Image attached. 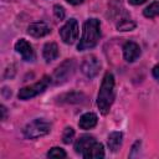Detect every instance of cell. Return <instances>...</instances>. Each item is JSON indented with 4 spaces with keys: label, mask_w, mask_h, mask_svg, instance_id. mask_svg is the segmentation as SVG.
<instances>
[{
    "label": "cell",
    "mask_w": 159,
    "mask_h": 159,
    "mask_svg": "<svg viewBox=\"0 0 159 159\" xmlns=\"http://www.w3.org/2000/svg\"><path fill=\"white\" fill-rule=\"evenodd\" d=\"M114 101V77L112 73H106L97 96V106L102 114H107Z\"/></svg>",
    "instance_id": "6da1fadb"
},
{
    "label": "cell",
    "mask_w": 159,
    "mask_h": 159,
    "mask_svg": "<svg viewBox=\"0 0 159 159\" xmlns=\"http://www.w3.org/2000/svg\"><path fill=\"white\" fill-rule=\"evenodd\" d=\"M101 37V25L97 19H88L83 25L82 37L77 46L78 51H84L94 47Z\"/></svg>",
    "instance_id": "7a4b0ae2"
},
{
    "label": "cell",
    "mask_w": 159,
    "mask_h": 159,
    "mask_svg": "<svg viewBox=\"0 0 159 159\" xmlns=\"http://www.w3.org/2000/svg\"><path fill=\"white\" fill-rule=\"evenodd\" d=\"M51 130V124L45 119H34L30 123H27L24 128V134L29 139H35L46 135Z\"/></svg>",
    "instance_id": "3957f363"
},
{
    "label": "cell",
    "mask_w": 159,
    "mask_h": 159,
    "mask_svg": "<svg viewBox=\"0 0 159 159\" xmlns=\"http://www.w3.org/2000/svg\"><path fill=\"white\" fill-rule=\"evenodd\" d=\"M51 80H52V78H50L48 76H45V77H42V80H40L39 82H36V83H34V84H31V86H27V87L21 88V89L19 91V94H17L19 98L22 99V101H26V99H30V98H32V97H35V96L42 93V92L47 88V86L50 84Z\"/></svg>",
    "instance_id": "277c9868"
},
{
    "label": "cell",
    "mask_w": 159,
    "mask_h": 159,
    "mask_svg": "<svg viewBox=\"0 0 159 159\" xmlns=\"http://www.w3.org/2000/svg\"><path fill=\"white\" fill-rule=\"evenodd\" d=\"M73 70H75V62L73 60H66L65 62H62L53 72V76H52V80L56 84H60V83H63L66 82L73 73Z\"/></svg>",
    "instance_id": "5b68a950"
},
{
    "label": "cell",
    "mask_w": 159,
    "mask_h": 159,
    "mask_svg": "<svg viewBox=\"0 0 159 159\" xmlns=\"http://www.w3.org/2000/svg\"><path fill=\"white\" fill-rule=\"evenodd\" d=\"M60 36L62 41L67 45H71L75 42V40L78 36V24L75 19H70L60 30Z\"/></svg>",
    "instance_id": "8992f818"
},
{
    "label": "cell",
    "mask_w": 159,
    "mask_h": 159,
    "mask_svg": "<svg viewBox=\"0 0 159 159\" xmlns=\"http://www.w3.org/2000/svg\"><path fill=\"white\" fill-rule=\"evenodd\" d=\"M99 70H101V62L98 61V58L96 56H88L82 63V72L88 78L96 77L98 75Z\"/></svg>",
    "instance_id": "52a82bcc"
},
{
    "label": "cell",
    "mask_w": 159,
    "mask_h": 159,
    "mask_svg": "<svg viewBox=\"0 0 159 159\" xmlns=\"http://www.w3.org/2000/svg\"><path fill=\"white\" fill-rule=\"evenodd\" d=\"M15 50L21 55L24 61H34L35 60V52L32 50V46L24 39H20L15 43Z\"/></svg>",
    "instance_id": "ba28073f"
},
{
    "label": "cell",
    "mask_w": 159,
    "mask_h": 159,
    "mask_svg": "<svg viewBox=\"0 0 159 159\" xmlns=\"http://www.w3.org/2000/svg\"><path fill=\"white\" fill-rule=\"evenodd\" d=\"M123 56L125 61L128 62H134L139 56H140V47L138 43L133 41H128L123 46Z\"/></svg>",
    "instance_id": "9c48e42d"
},
{
    "label": "cell",
    "mask_w": 159,
    "mask_h": 159,
    "mask_svg": "<svg viewBox=\"0 0 159 159\" xmlns=\"http://www.w3.org/2000/svg\"><path fill=\"white\" fill-rule=\"evenodd\" d=\"M94 143H96L94 137H92V135H89V134L81 135V137L77 139V142L75 143V150H76V153H78V154H84Z\"/></svg>",
    "instance_id": "30bf717a"
},
{
    "label": "cell",
    "mask_w": 159,
    "mask_h": 159,
    "mask_svg": "<svg viewBox=\"0 0 159 159\" xmlns=\"http://www.w3.org/2000/svg\"><path fill=\"white\" fill-rule=\"evenodd\" d=\"M27 32L34 37H43L51 32V29L45 22H34L27 27Z\"/></svg>",
    "instance_id": "8fae6325"
},
{
    "label": "cell",
    "mask_w": 159,
    "mask_h": 159,
    "mask_svg": "<svg viewBox=\"0 0 159 159\" xmlns=\"http://www.w3.org/2000/svg\"><path fill=\"white\" fill-rule=\"evenodd\" d=\"M82 157L84 159H98V158H103L104 157V149L103 145L98 142H96L84 154H82Z\"/></svg>",
    "instance_id": "7c38bea8"
},
{
    "label": "cell",
    "mask_w": 159,
    "mask_h": 159,
    "mask_svg": "<svg viewBox=\"0 0 159 159\" xmlns=\"http://www.w3.org/2000/svg\"><path fill=\"white\" fill-rule=\"evenodd\" d=\"M97 124V116L94 113H84L78 122V125L81 129H91Z\"/></svg>",
    "instance_id": "4fadbf2b"
},
{
    "label": "cell",
    "mask_w": 159,
    "mask_h": 159,
    "mask_svg": "<svg viewBox=\"0 0 159 159\" xmlns=\"http://www.w3.org/2000/svg\"><path fill=\"white\" fill-rule=\"evenodd\" d=\"M43 57L47 62L50 61H53L58 57V47L55 42H47L45 46H43Z\"/></svg>",
    "instance_id": "5bb4252c"
},
{
    "label": "cell",
    "mask_w": 159,
    "mask_h": 159,
    "mask_svg": "<svg viewBox=\"0 0 159 159\" xmlns=\"http://www.w3.org/2000/svg\"><path fill=\"white\" fill-rule=\"evenodd\" d=\"M122 138H123V135L120 132H112L108 135L107 143H108V147L112 152H117L119 149V147L122 145Z\"/></svg>",
    "instance_id": "9a60e30c"
},
{
    "label": "cell",
    "mask_w": 159,
    "mask_h": 159,
    "mask_svg": "<svg viewBox=\"0 0 159 159\" xmlns=\"http://www.w3.org/2000/svg\"><path fill=\"white\" fill-rule=\"evenodd\" d=\"M143 14L145 17H149V19H152L154 16H159V1H155V2L150 4L148 7H145Z\"/></svg>",
    "instance_id": "2e32d148"
},
{
    "label": "cell",
    "mask_w": 159,
    "mask_h": 159,
    "mask_svg": "<svg viewBox=\"0 0 159 159\" xmlns=\"http://www.w3.org/2000/svg\"><path fill=\"white\" fill-rule=\"evenodd\" d=\"M135 27V24L132 20H122L119 21V24L117 25V29L119 31H130Z\"/></svg>",
    "instance_id": "e0dca14e"
},
{
    "label": "cell",
    "mask_w": 159,
    "mask_h": 159,
    "mask_svg": "<svg viewBox=\"0 0 159 159\" xmlns=\"http://www.w3.org/2000/svg\"><path fill=\"white\" fill-rule=\"evenodd\" d=\"M48 158H66V152L62 148L55 147L52 149H50V152L47 153Z\"/></svg>",
    "instance_id": "ac0fdd59"
},
{
    "label": "cell",
    "mask_w": 159,
    "mask_h": 159,
    "mask_svg": "<svg viewBox=\"0 0 159 159\" xmlns=\"http://www.w3.org/2000/svg\"><path fill=\"white\" fill-rule=\"evenodd\" d=\"M73 137H75V130H73L71 127L65 128L63 134H62V140H63V143H65V144H70V143L72 142Z\"/></svg>",
    "instance_id": "d6986e66"
},
{
    "label": "cell",
    "mask_w": 159,
    "mask_h": 159,
    "mask_svg": "<svg viewBox=\"0 0 159 159\" xmlns=\"http://www.w3.org/2000/svg\"><path fill=\"white\" fill-rule=\"evenodd\" d=\"M53 14L58 20H62L65 17V9L60 5H55L53 6Z\"/></svg>",
    "instance_id": "ffe728a7"
},
{
    "label": "cell",
    "mask_w": 159,
    "mask_h": 159,
    "mask_svg": "<svg viewBox=\"0 0 159 159\" xmlns=\"http://www.w3.org/2000/svg\"><path fill=\"white\" fill-rule=\"evenodd\" d=\"M153 76H154V78L159 82V63L153 68Z\"/></svg>",
    "instance_id": "44dd1931"
},
{
    "label": "cell",
    "mask_w": 159,
    "mask_h": 159,
    "mask_svg": "<svg viewBox=\"0 0 159 159\" xmlns=\"http://www.w3.org/2000/svg\"><path fill=\"white\" fill-rule=\"evenodd\" d=\"M145 0H129V2L132 4V5H140V4H143Z\"/></svg>",
    "instance_id": "7402d4cb"
},
{
    "label": "cell",
    "mask_w": 159,
    "mask_h": 159,
    "mask_svg": "<svg viewBox=\"0 0 159 159\" xmlns=\"http://www.w3.org/2000/svg\"><path fill=\"white\" fill-rule=\"evenodd\" d=\"M67 2H70V4H72V5H78V4H81L83 0H66Z\"/></svg>",
    "instance_id": "603a6c76"
},
{
    "label": "cell",
    "mask_w": 159,
    "mask_h": 159,
    "mask_svg": "<svg viewBox=\"0 0 159 159\" xmlns=\"http://www.w3.org/2000/svg\"><path fill=\"white\" fill-rule=\"evenodd\" d=\"M1 112H2V117H1V118L4 119V118H5V107H4V106H1Z\"/></svg>",
    "instance_id": "cb8c5ba5"
}]
</instances>
